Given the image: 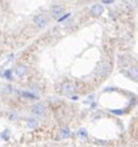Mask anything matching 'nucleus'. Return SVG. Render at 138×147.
Returning <instances> with one entry per match:
<instances>
[{"label": "nucleus", "instance_id": "obj_1", "mask_svg": "<svg viewBox=\"0 0 138 147\" xmlns=\"http://www.w3.org/2000/svg\"><path fill=\"white\" fill-rule=\"evenodd\" d=\"M112 71V66L108 61H101L95 70V76L97 79H105Z\"/></svg>", "mask_w": 138, "mask_h": 147}, {"label": "nucleus", "instance_id": "obj_2", "mask_svg": "<svg viewBox=\"0 0 138 147\" xmlns=\"http://www.w3.org/2000/svg\"><path fill=\"white\" fill-rule=\"evenodd\" d=\"M49 20L50 18L46 13H40V15H37L34 17V25H36L37 29H42V28H45L49 24Z\"/></svg>", "mask_w": 138, "mask_h": 147}, {"label": "nucleus", "instance_id": "obj_3", "mask_svg": "<svg viewBox=\"0 0 138 147\" xmlns=\"http://www.w3.org/2000/svg\"><path fill=\"white\" fill-rule=\"evenodd\" d=\"M74 92H75V87H74L72 83L67 82V83H63L61 87V93L64 96H71L74 95Z\"/></svg>", "mask_w": 138, "mask_h": 147}, {"label": "nucleus", "instance_id": "obj_4", "mask_svg": "<svg viewBox=\"0 0 138 147\" xmlns=\"http://www.w3.org/2000/svg\"><path fill=\"white\" fill-rule=\"evenodd\" d=\"M30 110H32V113H33L34 116H43V114L46 113V108L42 102H37V104H34Z\"/></svg>", "mask_w": 138, "mask_h": 147}, {"label": "nucleus", "instance_id": "obj_5", "mask_svg": "<svg viewBox=\"0 0 138 147\" xmlns=\"http://www.w3.org/2000/svg\"><path fill=\"white\" fill-rule=\"evenodd\" d=\"M63 13H64V8L62 5H53L51 9H50V15H51V17L57 18V20H58Z\"/></svg>", "mask_w": 138, "mask_h": 147}, {"label": "nucleus", "instance_id": "obj_6", "mask_svg": "<svg viewBox=\"0 0 138 147\" xmlns=\"http://www.w3.org/2000/svg\"><path fill=\"white\" fill-rule=\"evenodd\" d=\"M126 75L132 80L137 82L138 80V66H134V64H133V66H129L128 70H126Z\"/></svg>", "mask_w": 138, "mask_h": 147}, {"label": "nucleus", "instance_id": "obj_7", "mask_svg": "<svg viewBox=\"0 0 138 147\" xmlns=\"http://www.w3.org/2000/svg\"><path fill=\"white\" fill-rule=\"evenodd\" d=\"M26 71H28V68H26V66H24V64H17L15 67V74L18 78L25 76V75H26Z\"/></svg>", "mask_w": 138, "mask_h": 147}, {"label": "nucleus", "instance_id": "obj_8", "mask_svg": "<svg viewBox=\"0 0 138 147\" xmlns=\"http://www.w3.org/2000/svg\"><path fill=\"white\" fill-rule=\"evenodd\" d=\"M104 12V8L101 4H95L91 7V15L92 16H100L101 13Z\"/></svg>", "mask_w": 138, "mask_h": 147}, {"label": "nucleus", "instance_id": "obj_9", "mask_svg": "<svg viewBox=\"0 0 138 147\" xmlns=\"http://www.w3.org/2000/svg\"><path fill=\"white\" fill-rule=\"evenodd\" d=\"M59 137L61 138H68L71 137V131L68 127H62L61 130H59Z\"/></svg>", "mask_w": 138, "mask_h": 147}, {"label": "nucleus", "instance_id": "obj_10", "mask_svg": "<svg viewBox=\"0 0 138 147\" xmlns=\"http://www.w3.org/2000/svg\"><path fill=\"white\" fill-rule=\"evenodd\" d=\"M26 123H28V126H29V127H36V126L38 125V123H37V121H36V119H33V118H28L26 119Z\"/></svg>", "mask_w": 138, "mask_h": 147}, {"label": "nucleus", "instance_id": "obj_11", "mask_svg": "<svg viewBox=\"0 0 138 147\" xmlns=\"http://www.w3.org/2000/svg\"><path fill=\"white\" fill-rule=\"evenodd\" d=\"M78 134H79V137H80V138H83V139H86V138L88 137V134H87V131L84 130V129H79Z\"/></svg>", "mask_w": 138, "mask_h": 147}, {"label": "nucleus", "instance_id": "obj_12", "mask_svg": "<svg viewBox=\"0 0 138 147\" xmlns=\"http://www.w3.org/2000/svg\"><path fill=\"white\" fill-rule=\"evenodd\" d=\"M113 114H118V116H121V114H124V110H120V109H113V110H110Z\"/></svg>", "mask_w": 138, "mask_h": 147}, {"label": "nucleus", "instance_id": "obj_13", "mask_svg": "<svg viewBox=\"0 0 138 147\" xmlns=\"http://www.w3.org/2000/svg\"><path fill=\"white\" fill-rule=\"evenodd\" d=\"M67 17H70V13H66V15H63V16H61V17L58 18V21H63V20H66Z\"/></svg>", "mask_w": 138, "mask_h": 147}, {"label": "nucleus", "instance_id": "obj_14", "mask_svg": "<svg viewBox=\"0 0 138 147\" xmlns=\"http://www.w3.org/2000/svg\"><path fill=\"white\" fill-rule=\"evenodd\" d=\"M22 96H25V97H29V98H36V96H34V95L26 93V92H22Z\"/></svg>", "mask_w": 138, "mask_h": 147}, {"label": "nucleus", "instance_id": "obj_15", "mask_svg": "<svg viewBox=\"0 0 138 147\" xmlns=\"http://www.w3.org/2000/svg\"><path fill=\"white\" fill-rule=\"evenodd\" d=\"M5 78H7V79H12V76H11V71H9V70L5 71Z\"/></svg>", "mask_w": 138, "mask_h": 147}, {"label": "nucleus", "instance_id": "obj_16", "mask_svg": "<svg viewBox=\"0 0 138 147\" xmlns=\"http://www.w3.org/2000/svg\"><path fill=\"white\" fill-rule=\"evenodd\" d=\"M103 3L104 4H110V3H113V0H103Z\"/></svg>", "mask_w": 138, "mask_h": 147}, {"label": "nucleus", "instance_id": "obj_17", "mask_svg": "<svg viewBox=\"0 0 138 147\" xmlns=\"http://www.w3.org/2000/svg\"><path fill=\"white\" fill-rule=\"evenodd\" d=\"M9 116H11V117H9L11 119H16V118H17V116H15V114H9Z\"/></svg>", "mask_w": 138, "mask_h": 147}, {"label": "nucleus", "instance_id": "obj_18", "mask_svg": "<svg viewBox=\"0 0 138 147\" xmlns=\"http://www.w3.org/2000/svg\"><path fill=\"white\" fill-rule=\"evenodd\" d=\"M91 108H92V109H93V108H96V104H95V102H92V104H91Z\"/></svg>", "mask_w": 138, "mask_h": 147}, {"label": "nucleus", "instance_id": "obj_19", "mask_svg": "<svg viewBox=\"0 0 138 147\" xmlns=\"http://www.w3.org/2000/svg\"><path fill=\"white\" fill-rule=\"evenodd\" d=\"M84 1H91V0H84Z\"/></svg>", "mask_w": 138, "mask_h": 147}]
</instances>
